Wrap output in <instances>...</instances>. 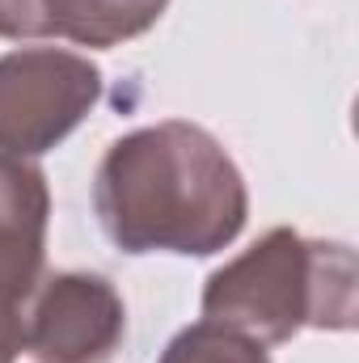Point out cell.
Returning <instances> with one entry per match:
<instances>
[{"mask_svg": "<svg viewBox=\"0 0 359 363\" xmlns=\"http://www.w3.org/2000/svg\"><path fill=\"white\" fill-rule=\"evenodd\" d=\"M93 207L123 254L207 258L245 228L250 190L211 131L165 118L106 148L93 178Z\"/></svg>", "mask_w": 359, "mask_h": 363, "instance_id": "obj_1", "label": "cell"}, {"mask_svg": "<svg viewBox=\"0 0 359 363\" xmlns=\"http://www.w3.org/2000/svg\"><path fill=\"white\" fill-rule=\"evenodd\" d=\"M355 283L351 245L309 241L296 228H270L207 279L203 317L258 342H292L300 330H351Z\"/></svg>", "mask_w": 359, "mask_h": 363, "instance_id": "obj_2", "label": "cell"}, {"mask_svg": "<svg viewBox=\"0 0 359 363\" xmlns=\"http://www.w3.org/2000/svg\"><path fill=\"white\" fill-rule=\"evenodd\" d=\"M97 97L101 72L77 51L21 47L0 55V152H51L81 127Z\"/></svg>", "mask_w": 359, "mask_h": 363, "instance_id": "obj_3", "label": "cell"}, {"mask_svg": "<svg viewBox=\"0 0 359 363\" xmlns=\"http://www.w3.org/2000/svg\"><path fill=\"white\" fill-rule=\"evenodd\" d=\"M127 334V304L110 279L89 271L51 274L26 321L34 363H110Z\"/></svg>", "mask_w": 359, "mask_h": 363, "instance_id": "obj_4", "label": "cell"}, {"mask_svg": "<svg viewBox=\"0 0 359 363\" xmlns=\"http://www.w3.org/2000/svg\"><path fill=\"white\" fill-rule=\"evenodd\" d=\"M51 190L38 165L0 152V300L21 304L34 296L47 258Z\"/></svg>", "mask_w": 359, "mask_h": 363, "instance_id": "obj_5", "label": "cell"}, {"mask_svg": "<svg viewBox=\"0 0 359 363\" xmlns=\"http://www.w3.org/2000/svg\"><path fill=\"white\" fill-rule=\"evenodd\" d=\"M170 0H43L47 34L81 47H118L161 21Z\"/></svg>", "mask_w": 359, "mask_h": 363, "instance_id": "obj_6", "label": "cell"}, {"mask_svg": "<svg viewBox=\"0 0 359 363\" xmlns=\"http://www.w3.org/2000/svg\"><path fill=\"white\" fill-rule=\"evenodd\" d=\"M161 363H270L258 338L224 325V321H194L165 347Z\"/></svg>", "mask_w": 359, "mask_h": 363, "instance_id": "obj_7", "label": "cell"}, {"mask_svg": "<svg viewBox=\"0 0 359 363\" xmlns=\"http://www.w3.org/2000/svg\"><path fill=\"white\" fill-rule=\"evenodd\" d=\"M43 0H0V38H43Z\"/></svg>", "mask_w": 359, "mask_h": 363, "instance_id": "obj_8", "label": "cell"}, {"mask_svg": "<svg viewBox=\"0 0 359 363\" xmlns=\"http://www.w3.org/2000/svg\"><path fill=\"white\" fill-rule=\"evenodd\" d=\"M21 351H26L21 304H4V300H0V363H17Z\"/></svg>", "mask_w": 359, "mask_h": 363, "instance_id": "obj_9", "label": "cell"}]
</instances>
